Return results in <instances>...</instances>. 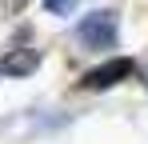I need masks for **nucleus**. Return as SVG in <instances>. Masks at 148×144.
<instances>
[{
	"label": "nucleus",
	"instance_id": "nucleus-2",
	"mask_svg": "<svg viewBox=\"0 0 148 144\" xmlns=\"http://www.w3.org/2000/svg\"><path fill=\"white\" fill-rule=\"evenodd\" d=\"M136 72V60H128V56H116V60H108V64H100L92 68L80 84L88 88V92H100V88H112V84H120L124 76H132Z\"/></svg>",
	"mask_w": 148,
	"mask_h": 144
},
{
	"label": "nucleus",
	"instance_id": "nucleus-1",
	"mask_svg": "<svg viewBox=\"0 0 148 144\" xmlns=\"http://www.w3.org/2000/svg\"><path fill=\"white\" fill-rule=\"evenodd\" d=\"M76 36L84 48H96V52L116 44V12H92L88 20L76 24Z\"/></svg>",
	"mask_w": 148,
	"mask_h": 144
},
{
	"label": "nucleus",
	"instance_id": "nucleus-4",
	"mask_svg": "<svg viewBox=\"0 0 148 144\" xmlns=\"http://www.w3.org/2000/svg\"><path fill=\"white\" fill-rule=\"evenodd\" d=\"M76 8V0H44V12H52V16H68Z\"/></svg>",
	"mask_w": 148,
	"mask_h": 144
},
{
	"label": "nucleus",
	"instance_id": "nucleus-3",
	"mask_svg": "<svg viewBox=\"0 0 148 144\" xmlns=\"http://www.w3.org/2000/svg\"><path fill=\"white\" fill-rule=\"evenodd\" d=\"M40 68V52L36 48H12L4 60H0V72L4 76H32Z\"/></svg>",
	"mask_w": 148,
	"mask_h": 144
}]
</instances>
